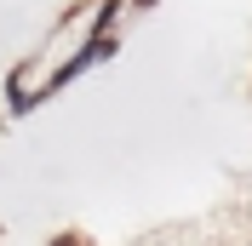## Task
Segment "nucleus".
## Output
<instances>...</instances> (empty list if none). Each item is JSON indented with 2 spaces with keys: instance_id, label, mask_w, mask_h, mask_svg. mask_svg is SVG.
<instances>
[{
  "instance_id": "obj_1",
  "label": "nucleus",
  "mask_w": 252,
  "mask_h": 246,
  "mask_svg": "<svg viewBox=\"0 0 252 246\" xmlns=\"http://www.w3.org/2000/svg\"><path fill=\"white\" fill-rule=\"evenodd\" d=\"M58 246H69V241H58Z\"/></svg>"
}]
</instances>
